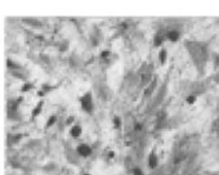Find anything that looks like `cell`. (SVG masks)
<instances>
[{
	"instance_id": "4",
	"label": "cell",
	"mask_w": 219,
	"mask_h": 175,
	"mask_svg": "<svg viewBox=\"0 0 219 175\" xmlns=\"http://www.w3.org/2000/svg\"><path fill=\"white\" fill-rule=\"evenodd\" d=\"M157 165H159V158L156 156V153L152 152L148 157V166H150V169H156Z\"/></svg>"
},
{
	"instance_id": "7",
	"label": "cell",
	"mask_w": 219,
	"mask_h": 175,
	"mask_svg": "<svg viewBox=\"0 0 219 175\" xmlns=\"http://www.w3.org/2000/svg\"><path fill=\"white\" fill-rule=\"evenodd\" d=\"M166 58H168V52H166V49H161L160 50V53H159V61H160V63L161 64H165V62H166Z\"/></svg>"
},
{
	"instance_id": "6",
	"label": "cell",
	"mask_w": 219,
	"mask_h": 175,
	"mask_svg": "<svg viewBox=\"0 0 219 175\" xmlns=\"http://www.w3.org/2000/svg\"><path fill=\"white\" fill-rule=\"evenodd\" d=\"M70 134H71V137H74V138H79L80 135L83 134L81 126L80 125H74L71 128V130H70Z\"/></svg>"
},
{
	"instance_id": "9",
	"label": "cell",
	"mask_w": 219,
	"mask_h": 175,
	"mask_svg": "<svg viewBox=\"0 0 219 175\" xmlns=\"http://www.w3.org/2000/svg\"><path fill=\"white\" fill-rule=\"evenodd\" d=\"M113 125H115V128H116V129L121 126V121H120V119L117 117V116H116V117H113Z\"/></svg>"
},
{
	"instance_id": "12",
	"label": "cell",
	"mask_w": 219,
	"mask_h": 175,
	"mask_svg": "<svg viewBox=\"0 0 219 175\" xmlns=\"http://www.w3.org/2000/svg\"><path fill=\"white\" fill-rule=\"evenodd\" d=\"M133 174H134V175H143V171H142L139 168H136L134 171H133Z\"/></svg>"
},
{
	"instance_id": "11",
	"label": "cell",
	"mask_w": 219,
	"mask_h": 175,
	"mask_svg": "<svg viewBox=\"0 0 219 175\" xmlns=\"http://www.w3.org/2000/svg\"><path fill=\"white\" fill-rule=\"evenodd\" d=\"M41 107H43V103H39V106H37L36 108H35V111H34L35 116H37V115H39V112H40V110H41Z\"/></svg>"
},
{
	"instance_id": "10",
	"label": "cell",
	"mask_w": 219,
	"mask_h": 175,
	"mask_svg": "<svg viewBox=\"0 0 219 175\" xmlns=\"http://www.w3.org/2000/svg\"><path fill=\"white\" fill-rule=\"evenodd\" d=\"M55 119H57L55 116H50V119L48 120V124H46V128H50V126H52V125L55 122Z\"/></svg>"
},
{
	"instance_id": "3",
	"label": "cell",
	"mask_w": 219,
	"mask_h": 175,
	"mask_svg": "<svg viewBox=\"0 0 219 175\" xmlns=\"http://www.w3.org/2000/svg\"><path fill=\"white\" fill-rule=\"evenodd\" d=\"M179 37H180V32L178 30H175V28L165 32V39H168V40L171 41V43H177L179 40Z\"/></svg>"
},
{
	"instance_id": "8",
	"label": "cell",
	"mask_w": 219,
	"mask_h": 175,
	"mask_svg": "<svg viewBox=\"0 0 219 175\" xmlns=\"http://www.w3.org/2000/svg\"><path fill=\"white\" fill-rule=\"evenodd\" d=\"M196 99H197V97H196V94H191V95H188L187 97V103L188 104H193L195 102H196Z\"/></svg>"
},
{
	"instance_id": "1",
	"label": "cell",
	"mask_w": 219,
	"mask_h": 175,
	"mask_svg": "<svg viewBox=\"0 0 219 175\" xmlns=\"http://www.w3.org/2000/svg\"><path fill=\"white\" fill-rule=\"evenodd\" d=\"M80 104L83 111H85L87 113H92L94 110V103H93V95L92 93H87L84 94L80 98Z\"/></svg>"
},
{
	"instance_id": "2",
	"label": "cell",
	"mask_w": 219,
	"mask_h": 175,
	"mask_svg": "<svg viewBox=\"0 0 219 175\" xmlns=\"http://www.w3.org/2000/svg\"><path fill=\"white\" fill-rule=\"evenodd\" d=\"M76 153L79 154L80 157H89L90 154H92V147H89L88 144H84V143H81V144H79L78 145V148H76Z\"/></svg>"
},
{
	"instance_id": "5",
	"label": "cell",
	"mask_w": 219,
	"mask_h": 175,
	"mask_svg": "<svg viewBox=\"0 0 219 175\" xmlns=\"http://www.w3.org/2000/svg\"><path fill=\"white\" fill-rule=\"evenodd\" d=\"M165 41V34H161V32H157L155 35V39H154V45L155 46H161Z\"/></svg>"
},
{
	"instance_id": "13",
	"label": "cell",
	"mask_w": 219,
	"mask_h": 175,
	"mask_svg": "<svg viewBox=\"0 0 219 175\" xmlns=\"http://www.w3.org/2000/svg\"><path fill=\"white\" fill-rule=\"evenodd\" d=\"M85 175H90V174H85Z\"/></svg>"
}]
</instances>
